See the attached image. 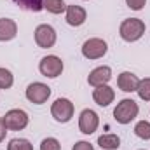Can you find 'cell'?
<instances>
[{
    "instance_id": "1",
    "label": "cell",
    "mask_w": 150,
    "mask_h": 150,
    "mask_svg": "<svg viewBox=\"0 0 150 150\" xmlns=\"http://www.w3.org/2000/svg\"><path fill=\"white\" fill-rule=\"evenodd\" d=\"M145 30H147V26H145V23L142 19H138V18H127V19H124L120 23L119 35L126 42H136V40H140L145 35Z\"/></svg>"
},
{
    "instance_id": "2",
    "label": "cell",
    "mask_w": 150,
    "mask_h": 150,
    "mask_svg": "<svg viewBox=\"0 0 150 150\" xmlns=\"http://www.w3.org/2000/svg\"><path fill=\"white\" fill-rule=\"evenodd\" d=\"M138 112H140L138 103H136L134 100H131V98H124V100H120V101L117 103V107L113 108V119H115L119 124L126 126V124L133 122V120L138 117Z\"/></svg>"
},
{
    "instance_id": "3",
    "label": "cell",
    "mask_w": 150,
    "mask_h": 150,
    "mask_svg": "<svg viewBox=\"0 0 150 150\" xmlns=\"http://www.w3.org/2000/svg\"><path fill=\"white\" fill-rule=\"evenodd\" d=\"M75 112V107L74 103L68 100V98H58L52 105H51V115L56 122L59 124H67L72 120Z\"/></svg>"
},
{
    "instance_id": "4",
    "label": "cell",
    "mask_w": 150,
    "mask_h": 150,
    "mask_svg": "<svg viewBox=\"0 0 150 150\" xmlns=\"http://www.w3.org/2000/svg\"><path fill=\"white\" fill-rule=\"evenodd\" d=\"M63 59L59 56H54V54H49V56H44L38 63V72L47 77V79H56L63 74Z\"/></svg>"
},
{
    "instance_id": "5",
    "label": "cell",
    "mask_w": 150,
    "mask_h": 150,
    "mask_svg": "<svg viewBox=\"0 0 150 150\" xmlns=\"http://www.w3.org/2000/svg\"><path fill=\"white\" fill-rule=\"evenodd\" d=\"M107 51H108V44L103 38L93 37L82 44V56L86 59H100L107 54Z\"/></svg>"
},
{
    "instance_id": "6",
    "label": "cell",
    "mask_w": 150,
    "mask_h": 150,
    "mask_svg": "<svg viewBox=\"0 0 150 150\" xmlns=\"http://www.w3.org/2000/svg\"><path fill=\"white\" fill-rule=\"evenodd\" d=\"M4 122H5V126H7L9 131H23L28 126L30 117H28V113L25 112V110H21V108H12V110H9L4 115Z\"/></svg>"
},
{
    "instance_id": "7",
    "label": "cell",
    "mask_w": 150,
    "mask_h": 150,
    "mask_svg": "<svg viewBox=\"0 0 150 150\" xmlns=\"http://www.w3.org/2000/svg\"><path fill=\"white\" fill-rule=\"evenodd\" d=\"M26 100L35 105H44L51 96V87L44 82H32L26 87Z\"/></svg>"
},
{
    "instance_id": "8",
    "label": "cell",
    "mask_w": 150,
    "mask_h": 150,
    "mask_svg": "<svg viewBox=\"0 0 150 150\" xmlns=\"http://www.w3.org/2000/svg\"><path fill=\"white\" fill-rule=\"evenodd\" d=\"M33 37H35V44H37L38 47H42V49H51L56 44V40H58L56 30L51 25H45V23L38 25L37 28H35Z\"/></svg>"
},
{
    "instance_id": "9",
    "label": "cell",
    "mask_w": 150,
    "mask_h": 150,
    "mask_svg": "<svg viewBox=\"0 0 150 150\" xmlns=\"http://www.w3.org/2000/svg\"><path fill=\"white\" fill-rule=\"evenodd\" d=\"M100 126V115L91 110V108H84L79 115V129L82 134H93Z\"/></svg>"
},
{
    "instance_id": "10",
    "label": "cell",
    "mask_w": 150,
    "mask_h": 150,
    "mask_svg": "<svg viewBox=\"0 0 150 150\" xmlns=\"http://www.w3.org/2000/svg\"><path fill=\"white\" fill-rule=\"evenodd\" d=\"M112 80V68L103 65V67H96L91 74L87 75V84L93 86V87H98V86H103V84H108Z\"/></svg>"
},
{
    "instance_id": "11",
    "label": "cell",
    "mask_w": 150,
    "mask_h": 150,
    "mask_svg": "<svg viewBox=\"0 0 150 150\" xmlns=\"http://www.w3.org/2000/svg\"><path fill=\"white\" fill-rule=\"evenodd\" d=\"M93 100L100 107H108L110 103H113V100H115V91H113L108 84L98 86L93 91Z\"/></svg>"
},
{
    "instance_id": "12",
    "label": "cell",
    "mask_w": 150,
    "mask_h": 150,
    "mask_svg": "<svg viewBox=\"0 0 150 150\" xmlns=\"http://www.w3.org/2000/svg\"><path fill=\"white\" fill-rule=\"evenodd\" d=\"M65 18H67V23L70 26H82L87 19V12L84 7L80 5H67V12H65Z\"/></svg>"
},
{
    "instance_id": "13",
    "label": "cell",
    "mask_w": 150,
    "mask_h": 150,
    "mask_svg": "<svg viewBox=\"0 0 150 150\" xmlns=\"http://www.w3.org/2000/svg\"><path fill=\"white\" fill-rule=\"evenodd\" d=\"M138 82H140V79L133 72H122L117 77V86L124 93H134L136 87H138Z\"/></svg>"
},
{
    "instance_id": "14",
    "label": "cell",
    "mask_w": 150,
    "mask_h": 150,
    "mask_svg": "<svg viewBox=\"0 0 150 150\" xmlns=\"http://www.w3.org/2000/svg\"><path fill=\"white\" fill-rule=\"evenodd\" d=\"M18 35V25L14 19L0 18V42H9Z\"/></svg>"
},
{
    "instance_id": "15",
    "label": "cell",
    "mask_w": 150,
    "mask_h": 150,
    "mask_svg": "<svg viewBox=\"0 0 150 150\" xmlns=\"http://www.w3.org/2000/svg\"><path fill=\"white\" fill-rule=\"evenodd\" d=\"M98 145L105 150H117L120 147V138H119L117 134H113V133L101 134V136L98 138Z\"/></svg>"
},
{
    "instance_id": "16",
    "label": "cell",
    "mask_w": 150,
    "mask_h": 150,
    "mask_svg": "<svg viewBox=\"0 0 150 150\" xmlns=\"http://www.w3.org/2000/svg\"><path fill=\"white\" fill-rule=\"evenodd\" d=\"M18 7L30 11V12H40L44 9V0H12Z\"/></svg>"
},
{
    "instance_id": "17",
    "label": "cell",
    "mask_w": 150,
    "mask_h": 150,
    "mask_svg": "<svg viewBox=\"0 0 150 150\" xmlns=\"http://www.w3.org/2000/svg\"><path fill=\"white\" fill-rule=\"evenodd\" d=\"M44 9L51 14H63L67 12L65 0H44Z\"/></svg>"
},
{
    "instance_id": "18",
    "label": "cell",
    "mask_w": 150,
    "mask_h": 150,
    "mask_svg": "<svg viewBox=\"0 0 150 150\" xmlns=\"http://www.w3.org/2000/svg\"><path fill=\"white\" fill-rule=\"evenodd\" d=\"M136 93L140 96V100L143 101H150V77H145L138 82V87H136Z\"/></svg>"
},
{
    "instance_id": "19",
    "label": "cell",
    "mask_w": 150,
    "mask_h": 150,
    "mask_svg": "<svg viewBox=\"0 0 150 150\" xmlns=\"http://www.w3.org/2000/svg\"><path fill=\"white\" fill-rule=\"evenodd\" d=\"M134 134L140 138V140H150V122L149 120H140L136 122L134 126Z\"/></svg>"
},
{
    "instance_id": "20",
    "label": "cell",
    "mask_w": 150,
    "mask_h": 150,
    "mask_svg": "<svg viewBox=\"0 0 150 150\" xmlns=\"http://www.w3.org/2000/svg\"><path fill=\"white\" fill-rule=\"evenodd\" d=\"M12 84H14V75L11 70H7V68H4V67H0V89H11L12 87Z\"/></svg>"
},
{
    "instance_id": "21",
    "label": "cell",
    "mask_w": 150,
    "mask_h": 150,
    "mask_svg": "<svg viewBox=\"0 0 150 150\" xmlns=\"http://www.w3.org/2000/svg\"><path fill=\"white\" fill-rule=\"evenodd\" d=\"M7 150H33V145L26 138H14L9 142Z\"/></svg>"
},
{
    "instance_id": "22",
    "label": "cell",
    "mask_w": 150,
    "mask_h": 150,
    "mask_svg": "<svg viewBox=\"0 0 150 150\" xmlns=\"http://www.w3.org/2000/svg\"><path fill=\"white\" fill-rule=\"evenodd\" d=\"M40 150H61V143H59L56 138L49 136V138H44V140H42Z\"/></svg>"
},
{
    "instance_id": "23",
    "label": "cell",
    "mask_w": 150,
    "mask_h": 150,
    "mask_svg": "<svg viewBox=\"0 0 150 150\" xmlns=\"http://www.w3.org/2000/svg\"><path fill=\"white\" fill-rule=\"evenodd\" d=\"M126 5L131 11H142L147 5V0H126Z\"/></svg>"
},
{
    "instance_id": "24",
    "label": "cell",
    "mask_w": 150,
    "mask_h": 150,
    "mask_svg": "<svg viewBox=\"0 0 150 150\" xmlns=\"http://www.w3.org/2000/svg\"><path fill=\"white\" fill-rule=\"evenodd\" d=\"M72 150H94V147L89 142H84L82 140V142H77L74 147H72Z\"/></svg>"
},
{
    "instance_id": "25",
    "label": "cell",
    "mask_w": 150,
    "mask_h": 150,
    "mask_svg": "<svg viewBox=\"0 0 150 150\" xmlns=\"http://www.w3.org/2000/svg\"><path fill=\"white\" fill-rule=\"evenodd\" d=\"M7 126H5V122H4V117H0V143L5 140V134H7Z\"/></svg>"
},
{
    "instance_id": "26",
    "label": "cell",
    "mask_w": 150,
    "mask_h": 150,
    "mask_svg": "<svg viewBox=\"0 0 150 150\" xmlns=\"http://www.w3.org/2000/svg\"><path fill=\"white\" fill-rule=\"evenodd\" d=\"M140 150H145V149H140Z\"/></svg>"
}]
</instances>
